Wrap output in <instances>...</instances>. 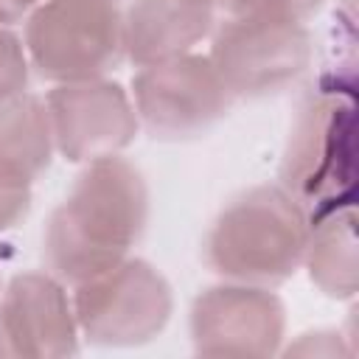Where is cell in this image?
Here are the masks:
<instances>
[{"mask_svg": "<svg viewBox=\"0 0 359 359\" xmlns=\"http://www.w3.org/2000/svg\"><path fill=\"white\" fill-rule=\"evenodd\" d=\"M149 213L143 174L115 157L93 160L45 227V258L65 283H84L123 258Z\"/></svg>", "mask_w": 359, "mask_h": 359, "instance_id": "cell-1", "label": "cell"}, {"mask_svg": "<svg viewBox=\"0 0 359 359\" xmlns=\"http://www.w3.org/2000/svg\"><path fill=\"white\" fill-rule=\"evenodd\" d=\"M309 216L275 185H258L236 196L208 233V264L250 286L286 280L306 255Z\"/></svg>", "mask_w": 359, "mask_h": 359, "instance_id": "cell-2", "label": "cell"}, {"mask_svg": "<svg viewBox=\"0 0 359 359\" xmlns=\"http://www.w3.org/2000/svg\"><path fill=\"white\" fill-rule=\"evenodd\" d=\"M280 188L306 210L309 224L351 205L353 194V98L325 90L311 98L292 132Z\"/></svg>", "mask_w": 359, "mask_h": 359, "instance_id": "cell-3", "label": "cell"}, {"mask_svg": "<svg viewBox=\"0 0 359 359\" xmlns=\"http://www.w3.org/2000/svg\"><path fill=\"white\" fill-rule=\"evenodd\" d=\"M25 53L56 84L93 81L123 53V17L115 0H42L25 17Z\"/></svg>", "mask_w": 359, "mask_h": 359, "instance_id": "cell-4", "label": "cell"}, {"mask_svg": "<svg viewBox=\"0 0 359 359\" xmlns=\"http://www.w3.org/2000/svg\"><path fill=\"white\" fill-rule=\"evenodd\" d=\"M73 311L79 331L90 342L140 345L168 323L171 289L151 264L123 258L112 269L76 286Z\"/></svg>", "mask_w": 359, "mask_h": 359, "instance_id": "cell-5", "label": "cell"}, {"mask_svg": "<svg viewBox=\"0 0 359 359\" xmlns=\"http://www.w3.org/2000/svg\"><path fill=\"white\" fill-rule=\"evenodd\" d=\"M224 87L236 95H266L297 79L311 59L306 25L227 17L208 53Z\"/></svg>", "mask_w": 359, "mask_h": 359, "instance_id": "cell-6", "label": "cell"}, {"mask_svg": "<svg viewBox=\"0 0 359 359\" xmlns=\"http://www.w3.org/2000/svg\"><path fill=\"white\" fill-rule=\"evenodd\" d=\"M137 121L154 137H191L213 126L233 101L208 56L185 53L140 67L132 81Z\"/></svg>", "mask_w": 359, "mask_h": 359, "instance_id": "cell-7", "label": "cell"}, {"mask_svg": "<svg viewBox=\"0 0 359 359\" xmlns=\"http://www.w3.org/2000/svg\"><path fill=\"white\" fill-rule=\"evenodd\" d=\"M56 151L70 163H93L123 151L137 132V112L121 84L93 79L56 84L48 98Z\"/></svg>", "mask_w": 359, "mask_h": 359, "instance_id": "cell-8", "label": "cell"}, {"mask_svg": "<svg viewBox=\"0 0 359 359\" xmlns=\"http://www.w3.org/2000/svg\"><path fill=\"white\" fill-rule=\"evenodd\" d=\"M191 334L196 353L266 356L283 339V303L264 286H213L194 303Z\"/></svg>", "mask_w": 359, "mask_h": 359, "instance_id": "cell-9", "label": "cell"}, {"mask_svg": "<svg viewBox=\"0 0 359 359\" xmlns=\"http://www.w3.org/2000/svg\"><path fill=\"white\" fill-rule=\"evenodd\" d=\"M76 311L50 275H17L0 297V356L76 353Z\"/></svg>", "mask_w": 359, "mask_h": 359, "instance_id": "cell-10", "label": "cell"}, {"mask_svg": "<svg viewBox=\"0 0 359 359\" xmlns=\"http://www.w3.org/2000/svg\"><path fill=\"white\" fill-rule=\"evenodd\" d=\"M210 8L191 0H135L123 14V53L137 67L180 59L210 34Z\"/></svg>", "mask_w": 359, "mask_h": 359, "instance_id": "cell-11", "label": "cell"}, {"mask_svg": "<svg viewBox=\"0 0 359 359\" xmlns=\"http://www.w3.org/2000/svg\"><path fill=\"white\" fill-rule=\"evenodd\" d=\"M48 107L36 95L0 101V188L31 191L53 154Z\"/></svg>", "mask_w": 359, "mask_h": 359, "instance_id": "cell-12", "label": "cell"}, {"mask_svg": "<svg viewBox=\"0 0 359 359\" xmlns=\"http://www.w3.org/2000/svg\"><path fill=\"white\" fill-rule=\"evenodd\" d=\"M311 280L331 297H353L356 292V238L353 210L339 208L314 222L309 230L306 255Z\"/></svg>", "mask_w": 359, "mask_h": 359, "instance_id": "cell-13", "label": "cell"}, {"mask_svg": "<svg viewBox=\"0 0 359 359\" xmlns=\"http://www.w3.org/2000/svg\"><path fill=\"white\" fill-rule=\"evenodd\" d=\"M323 0H230V17L303 25Z\"/></svg>", "mask_w": 359, "mask_h": 359, "instance_id": "cell-14", "label": "cell"}, {"mask_svg": "<svg viewBox=\"0 0 359 359\" xmlns=\"http://www.w3.org/2000/svg\"><path fill=\"white\" fill-rule=\"evenodd\" d=\"M25 81H28L25 45L6 25H0V101L20 95L25 90Z\"/></svg>", "mask_w": 359, "mask_h": 359, "instance_id": "cell-15", "label": "cell"}, {"mask_svg": "<svg viewBox=\"0 0 359 359\" xmlns=\"http://www.w3.org/2000/svg\"><path fill=\"white\" fill-rule=\"evenodd\" d=\"M31 208V191L22 188H0V233L14 227Z\"/></svg>", "mask_w": 359, "mask_h": 359, "instance_id": "cell-16", "label": "cell"}, {"mask_svg": "<svg viewBox=\"0 0 359 359\" xmlns=\"http://www.w3.org/2000/svg\"><path fill=\"white\" fill-rule=\"evenodd\" d=\"M42 0H0V25H14L28 17Z\"/></svg>", "mask_w": 359, "mask_h": 359, "instance_id": "cell-17", "label": "cell"}, {"mask_svg": "<svg viewBox=\"0 0 359 359\" xmlns=\"http://www.w3.org/2000/svg\"><path fill=\"white\" fill-rule=\"evenodd\" d=\"M191 3H196V6H205V8H216V6H224V3H230V0H191Z\"/></svg>", "mask_w": 359, "mask_h": 359, "instance_id": "cell-18", "label": "cell"}]
</instances>
